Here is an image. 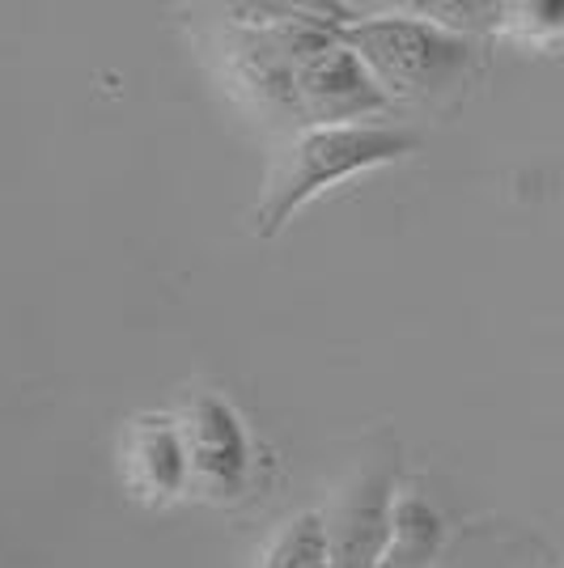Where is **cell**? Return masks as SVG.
Returning <instances> with one entry per match:
<instances>
[{
  "label": "cell",
  "mask_w": 564,
  "mask_h": 568,
  "mask_svg": "<svg viewBox=\"0 0 564 568\" xmlns=\"http://www.w3.org/2000/svg\"><path fill=\"white\" fill-rule=\"evenodd\" d=\"M501 34L535 51L564 48V0H522V4H501L496 9Z\"/></svg>",
  "instance_id": "cell-10"
},
{
  "label": "cell",
  "mask_w": 564,
  "mask_h": 568,
  "mask_svg": "<svg viewBox=\"0 0 564 568\" xmlns=\"http://www.w3.org/2000/svg\"><path fill=\"white\" fill-rule=\"evenodd\" d=\"M119 463H123L128 493L144 505H170L191 493L188 446H183L179 416H165V412L132 416L119 442Z\"/></svg>",
  "instance_id": "cell-7"
},
{
  "label": "cell",
  "mask_w": 564,
  "mask_h": 568,
  "mask_svg": "<svg viewBox=\"0 0 564 568\" xmlns=\"http://www.w3.org/2000/svg\"><path fill=\"white\" fill-rule=\"evenodd\" d=\"M174 416H179L183 446H188L191 493L216 505H234L246 497L251 475H255V442L234 403L216 390H191Z\"/></svg>",
  "instance_id": "cell-4"
},
{
  "label": "cell",
  "mask_w": 564,
  "mask_h": 568,
  "mask_svg": "<svg viewBox=\"0 0 564 568\" xmlns=\"http://www.w3.org/2000/svg\"><path fill=\"white\" fill-rule=\"evenodd\" d=\"M446 539V514L424 493L403 488L400 500H395V521H391V544H386L382 568H433Z\"/></svg>",
  "instance_id": "cell-8"
},
{
  "label": "cell",
  "mask_w": 564,
  "mask_h": 568,
  "mask_svg": "<svg viewBox=\"0 0 564 568\" xmlns=\"http://www.w3.org/2000/svg\"><path fill=\"white\" fill-rule=\"evenodd\" d=\"M221 55H225V69H230L238 98L255 115L302 128V111H298V60H293V51L284 48L276 18H268V22H234L225 30Z\"/></svg>",
  "instance_id": "cell-6"
},
{
  "label": "cell",
  "mask_w": 564,
  "mask_h": 568,
  "mask_svg": "<svg viewBox=\"0 0 564 568\" xmlns=\"http://www.w3.org/2000/svg\"><path fill=\"white\" fill-rule=\"evenodd\" d=\"M400 493V446L391 433H382L344 475L331 509L323 514L335 568H382Z\"/></svg>",
  "instance_id": "cell-3"
},
{
  "label": "cell",
  "mask_w": 564,
  "mask_h": 568,
  "mask_svg": "<svg viewBox=\"0 0 564 568\" xmlns=\"http://www.w3.org/2000/svg\"><path fill=\"white\" fill-rule=\"evenodd\" d=\"M344 43L370 64L395 102H437L459 90L475 69V39L442 18L370 13L340 22Z\"/></svg>",
  "instance_id": "cell-2"
},
{
  "label": "cell",
  "mask_w": 564,
  "mask_h": 568,
  "mask_svg": "<svg viewBox=\"0 0 564 568\" xmlns=\"http://www.w3.org/2000/svg\"><path fill=\"white\" fill-rule=\"evenodd\" d=\"M416 149H421V136L412 128H395V123L293 128L263 179V200L255 213L259 237H276L298 209H306L314 195H323L335 183L356 179L365 170L391 166Z\"/></svg>",
  "instance_id": "cell-1"
},
{
  "label": "cell",
  "mask_w": 564,
  "mask_h": 568,
  "mask_svg": "<svg viewBox=\"0 0 564 568\" xmlns=\"http://www.w3.org/2000/svg\"><path fill=\"white\" fill-rule=\"evenodd\" d=\"M259 568H335L323 514H319V509L293 514V518L272 535V544L263 547Z\"/></svg>",
  "instance_id": "cell-9"
},
{
  "label": "cell",
  "mask_w": 564,
  "mask_h": 568,
  "mask_svg": "<svg viewBox=\"0 0 564 568\" xmlns=\"http://www.w3.org/2000/svg\"><path fill=\"white\" fill-rule=\"evenodd\" d=\"M395 98L382 90L370 64L356 55L340 22L328 34L298 55V111L302 128H335V123H370L382 111H391Z\"/></svg>",
  "instance_id": "cell-5"
}]
</instances>
